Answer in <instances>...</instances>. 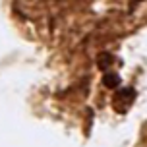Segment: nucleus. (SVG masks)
<instances>
[{"instance_id": "f03ea898", "label": "nucleus", "mask_w": 147, "mask_h": 147, "mask_svg": "<svg viewBox=\"0 0 147 147\" xmlns=\"http://www.w3.org/2000/svg\"><path fill=\"white\" fill-rule=\"evenodd\" d=\"M118 81H120V80H118V76H116V74H112V72L105 76V83H107L109 87H116Z\"/></svg>"}, {"instance_id": "f257e3e1", "label": "nucleus", "mask_w": 147, "mask_h": 147, "mask_svg": "<svg viewBox=\"0 0 147 147\" xmlns=\"http://www.w3.org/2000/svg\"><path fill=\"white\" fill-rule=\"evenodd\" d=\"M134 99H136V91L132 87H124L122 91H118L114 99H112V103H114V109L118 112H126L128 107L134 103Z\"/></svg>"}]
</instances>
